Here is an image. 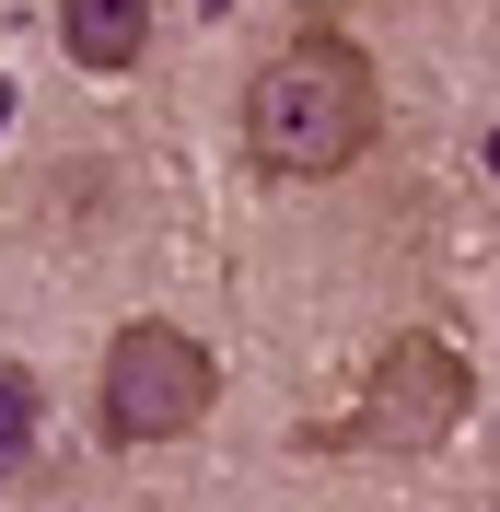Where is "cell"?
<instances>
[{
  "label": "cell",
  "mask_w": 500,
  "mask_h": 512,
  "mask_svg": "<svg viewBox=\"0 0 500 512\" xmlns=\"http://www.w3.org/2000/svg\"><path fill=\"white\" fill-rule=\"evenodd\" d=\"M373 128H384V82H373V59H361L349 35H326V24H303L280 59L245 82L256 175H349V163L373 152Z\"/></svg>",
  "instance_id": "1"
},
{
  "label": "cell",
  "mask_w": 500,
  "mask_h": 512,
  "mask_svg": "<svg viewBox=\"0 0 500 512\" xmlns=\"http://www.w3.org/2000/svg\"><path fill=\"white\" fill-rule=\"evenodd\" d=\"M221 396V361L198 350L175 315H128L105 338V384H94V419L117 454H152V443H187Z\"/></svg>",
  "instance_id": "2"
},
{
  "label": "cell",
  "mask_w": 500,
  "mask_h": 512,
  "mask_svg": "<svg viewBox=\"0 0 500 512\" xmlns=\"http://www.w3.org/2000/svg\"><path fill=\"white\" fill-rule=\"evenodd\" d=\"M466 408H477L466 350H454V338H431V326H396V338H384V361H373V384H361V443L431 454V443H454V431H466Z\"/></svg>",
  "instance_id": "3"
},
{
  "label": "cell",
  "mask_w": 500,
  "mask_h": 512,
  "mask_svg": "<svg viewBox=\"0 0 500 512\" xmlns=\"http://www.w3.org/2000/svg\"><path fill=\"white\" fill-rule=\"evenodd\" d=\"M59 47L82 70H128L152 47V0H59Z\"/></svg>",
  "instance_id": "4"
},
{
  "label": "cell",
  "mask_w": 500,
  "mask_h": 512,
  "mask_svg": "<svg viewBox=\"0 0 500 512\" xmlns=\"http://www.w3.org/2000/svg\"><path fill=\"white\" fill-rule=\"evenodd\" d=\"M24 443H35V373H24V361H0V478L24 466Z\"/></svg>",
  "instance_id": "5"
}]
</instances>
